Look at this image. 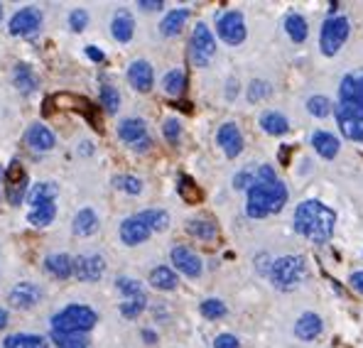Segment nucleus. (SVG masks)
<instances>
[{
	"label": "nucleus",
	"instance_id": "obj_53",
	"mask_svg": "<svg viewBox=\"0 0 363 348\" xmlns=\"http://www.w3.org/2000/svg\"><path fill=\"white\" fill-rule=\"evenodd\" d=\"M8 321H10V317H8V309L0 307V331H3L5 326H8Z\"/></svg>",
	"mask_w": 363,
	"mask_h": 348
},
{
	"label": "nucleus",
	"instance_id": "obj_12",
	"mask_svg": "<svg viewBox=\"0 0 363 348\" xmlns=\"http://www.w3.org/2000/svg\"><path fill=\"white\" fill-rule=\"evenodd\" d=\"M172 265L186 277H199L201 270H204L201 258L191 248H186V245H177V248L172 250Z\"/></svg>",
	"mask_w": 363,
	"mask_h": 348
},
{
	"label": "nucleus",
	"instance_id": "obj_40",
	"mask_svg": "<svg viewBox=\"0 0 363 348\" xmlns=\"http://www.w3.org/2000/svg\"><path fill=\"white\" fill-rule=\"evenodd\" d=\"M199 312L204 314L206 319H221V317H226V304L221 302V299H204L201 302V307H199Z\"/></svg>",
	"mask_w": 363,
	"mask_h": 348
},
{
	"label": "nucleus",
	"instance_id": "obj_23",
	"mask_svg": "<svg viewBox=\"0 0 363 348\" xmlns=\"http://www.w3.org/2000/svg\"><path fill=\"white\" fill-rule=\"evenodd\" d=\"M57 196H60V186L55 181H40V184H32V189L28 191V203L35 208L40 203L57 201Z\"/></svg>",
	"mask_w": 363,
	"mask_h": 348
},
{
	"label": "nucleus",
	"instance_id": "obj_30",
	"mask_svg": "<svg viewBox=\"0 0 363 348\" xmlns=\"http://www.w3.org/2000/svg\"><path fill=\"white\" fill-rule=\"evenodd\" d=\"M138 218H140L143 223H145L147 228L155 233H162L169 228V213L162 211V208H147V211H140L138 213Z\"/></svg>",
	"mask_w": 363,
	"mask_h": 348
},
{
	"label": "nucleus",
	"instance_id": "obj_38",
	"mask_svg": "<svg viewBox=\"0 0 363 348\" xmlns=\"http://www.w3.org/2000/svg\"><path fill=\"white\" fill-rule=\"evenodd\" d=\"M162 86H164V94L179 96L182 91H184V86H186L184 72H182V69H172V72H167V74H164V79H162Z\"/></svg>",
	"mask_w": 363,
	"mask_h": 348
},
{
	"label": "nucleus",
	"instance_id": "obj_52",
	"mask_svg": "<svg viewBox=\"0 0 363 348\" xmlns=\"http://www.w3.org/2000/svg\"><path fill=\"white\" fill-rule=\"evenodd\" d=\"M143 339H145V344H157V334H155V331H150V329H145L143 331Z\"/></svg>",
	"mask_w": 363,
	"mask_h": 348
},
{
	"label": "nucleus",
	"instance_id": "obj_20",
	"mask_svg": "<svg viewBox=\"0 0 363 348\" xmlns=\"http://www.w3.org/2000/svg\"><path fill=\"white\" fill-rule=\"evenodd\" d=\"M13 84L23 96H30L40 86V79H37L35 69H32L30 64L20 62V64H15V69H13Z\"/></svg>",
	"mask_w": 363,
	"mask_h": 348
},
{
	"label": "nucleus",
	"instance_id": "obj_45",
	"mask_svg": "<svg viewBox=\"0 0 363 348\" xmlns=\"http://www.w3.org/2000/svg\"><path fill=\"white\" fill-rule=\"evenodd\" d=\"M89 25V13L84 8H77L69 13V28H72L74 32H84Z\"/></svg>",
	"mask_w": 363,
	"mask_h": 348
},
{
	"label": "nucleus",
	"instance_id": "obj_16",
	"mask_svg": "<svg viewBox=\"0 0 363 348\" xmlns=\"http://www.w3.org/2000/svg\"><path fill=\"white\" fill-rule=\"evenodd\" d=\"M216 142L226 152V157H238L243 152V135L238 130V125H233V123H226V125L218 128Z\"/></svg>",
	"mask_w": 363,
	"mask_h": 348
},
{
	"label": "nucleus",
	"instance_id": "obj_51",
	"mask_svg": "<svg viewBox=\"0 0 363 348\" xmlns=\"http://www.w3.org/2000/svg\"><path fill=\"white\" fill-rule=\"evenodd\" d=\"M86 57L91 59V62H96V64H101L106 59V55L101 50H96V47H86Z\"/></svg>",
	"mask_w": 363,
	"mask_h": 348
},
{
	"label": "nucleus",
	"instance_id": "obj_2",
	"mask_svg": "<svg viewBox=\"0 0 363 348\" xmlns=\"http://www.w3.org/2000/svg\"><path fill=\"white\" fill-rule=\"evenodd\" d=\"M334 223L336 213L329 206H324L322 201H302L295 208V231L309 238L312 243H329L334 235Z\"/></svg>",
	"mask_w": 363,
	"mask_h": 348
},
{
	"label": "nucleus",
	"instance_id": "obj_17",
	"mask_svg": "<svg viewBox=\"0 0 363 348\" xmlns=\"http://www.w3.org/2000/svg\"><path fill=\"white\" fill-rule=\"evenodd\" d=\"M42 267H45L47 275H52L55 280H69V277H74V258L67 253L47 255Z\"/></svg>",
	"mask_w": 363,
	"mask_h": 348
},
{
	"label": "nucleus",
	"instance_id": "obj_15",
	"mask_svg": "<svg viewBox=\"0 0 363 348\" xmlns=\"http://www.w3.org/2000/svg\"><path fill=\"white\" fill-rule=\"evenodd\" d=\"M128 82L135 91L140 94H147L155 84V72H152V64L145 62V59H138L128 67Z\"/></svg>",
	"mask_w": 363,
	"mask_h": 348
},
{
	"label": "nucleus",
	"instance_id": "obj_48",
	"mask_svg": "<svg viewBox=\"0 0 363 348\" xmlns=\"http://www.w3.org/2000/svg\"><path fill=\"white\" fill-rule=\"evenodd\" d=\"M138 8H143L145 13H147V10L152 13V10H162L164 3H162V0H140V3H138Z\"/></svg>",
	"mask_w": 363,
	"mask_h": 348
},
{
	"label": "nucleus",
	"instance_id": "obj_42",
	"mask_svg": "<svg viewBox=\"0 0 363 348\" xmlns=\"http://www.w3.org/2000/svg\"><path fill=\"white\" fill-rule=\"evenodd\" d=\"M116 287L121 290V294L123 297H138V294H143L145 290H143V285L138 280H133V277H118L116 280Z\"/></svg>",
	"mask_w": 363,
	"mask_h": 348
},
{
	"label": "nucleus",
	"instance_id": "obj_5",
	"mask_svg": "<svg viewBox=\"0 0 363 348\" xmlns=\"http://www.w3.org/2000/svg\"><path fill=\"white\" fill-rule=\"evenodd\" d=\"M351 25L346 18H329L322 28V35H319V45H322V52L327 57H334L336 52L344 47V42L349 40Z\"/></svg>",
	"mask_w": 363,
	"mask_h": 348
},
{
	"label": "nucleus",
	"instance_id": "obj_14",
	"mask_svg": "<svg viewBox=\"0 0 363 348\" xmlns=\"http://www.w3.org/2000/svg\"><path fill=\"white\" fill-rule=\"evenodd\" d=\"M118 137L125 142V145H130L133 150H135L138 145H143L145 140H150L145 120H140V118H125V120H121Z\"/></svg>",
	"mask_w": 363,
	"mask_h": 348
},
{
	"label": "nucleus",
	"instance_id": "obj_37",
	"mask_svg": "<svg viewBox=\"0 0 363 348\" xmlns=\"http://www.w3.org/2000/svg\"><path fill=\"white\" fill-rule=\"evenodd\" d=\"M177 191H179V196L184 199L186 203H199L201 201V189L194 184V179L191 176H186V174H182L179 176V184H177Z\"/></svg>",
	"mask_w": 363,
	"mask_h": 348
},
{
	"label": "nucleus",
	"instance_id": "obj_44",
	"mask_svg": "<svg viewBox=\"0 0 363 348\" xmlns=\"http://www.w3.org/2000/svg\"><path fill=\"white\" fill-rule=\"evenodd\" d=\"M162 135H164V140H167V142H172V145H177L179 137H182V125H179L177 118H167V120H164V125H162Z\"/></svg>",
	"mask_w": 363,
	"mask_h": 348
},
{
	"label": "nucleus",
	"instance_id": "obj_22",
	"mask_svg": "<svg viewBox=\"0 0 363 348\" xmlns=\"http://www.w3.org/2000/svg\"><path fill=\"white\" fill-rule=\"evenodd\" d=\"M322 329H324L322 317H319V314H314V312H307V314H302V317L297 319L295 336H297V339H302V341H312V339H317V336L322 334Z\"/></svg>",
	"mask_w": 363,
	"mask_h": 348
},
{
	"label": "nucleus",
	"instance_id": "obj_6",
	"mask_svg": "<svg viewBox=\"0 0 363 348\" xmlns=\"http://www.w3.org/2000/svg\"><path fill=\"white\" fill-rule=\"evenodd\" d=\"M3 184H5V196H8L10 206H20L23 199H28V174H25L23 164L18 159L10 162V167L3 172Z\"/></svg>",
	"mask_w": 363,
	"mask_h": 348
},
{
	"label": "nucleus",
	"instance_id": "obj_21",
	"mask_svg": "<svg viewBox=\"0 0 363 348\" xmlns=\"http://www.w3.org/2000/svg\"><path fill=\"white\" fill-rule=\"evenodd\" d=\"M336 120H339V130L344 133V137L354 142H363V116L346 113L336 106Z\"/></svg>",
	"mask_w": 363,
	"mask_h": 348
},
{
	"label": "nucleus",
	"instance_id": "obj_9",
	"mask_svg": "<svg viewBox=\"0 0 363 348\" xmlns=\"http://www.w3.org/2000/svg\"><path fill=\"white\" fill-rule=\"evenodd\" d=\"M42 297H45L42 287L25 280V282H18V285L8 292V304L13 309H20V312H30V309H35L37 304L42 302Z\"/></svg>",
	"mask_w": 363,
	"mask_h": 348
},
{
	"label": "nucleus",
	"instance_id": "obj_31",
	"mask_svg": "<svg viewBox=\"0 0 363 348\" xmlns=\"http://www.w3.org/2000/svg\"><path fill=\"white\" fill-rule=\"evenodd\" d=\"M260 128H263L265 133H270V135H285L287 128H290V123H287V118L282 113L268 111V113L260 116Z\"/></svg>",
	"mask_w": 363,
	"mask_h": 348
},
{
	"label": "nucleus",
	"instance_id": "obj_41",
	"mask_svg": "<svg viewBox=\"0 0 363 348\" xmlns=\"http://www.w3.org/2000/svg\"><path fill=\"white\" fill-rule=\"evenodd\" d=\"M307 111L314 118H327L332 113V103H329L327 96H312V99L307 101Z\"/></svg>",
	"mask_w": 363,
	"mask_h": 348
},
{
	"label": "nucleus",
	"instance_id": "obj_28",
	"mask_svg": "<svg viewBox=\"0 0 363 348\" xmlns=\"http://www.w3.org/2000/svg\"><path fill=\"white\" fill-rule=\"evenodd\" d=\"M3 348H50V341L40 334H10Z\"/></svg>",
	"mask_w": 363,
	"mask_h": 348
},
{
	"label": "nucleus",
	"instance_id": "obj_7",
	"mask_svg": "<svg viewBox=\"0 0 363 348\" xmlns=\"http://www.w3.org/2000/svg\"><path fill=\"white\" fill-rule=\"evenodd\" d=\"M42 23H45L42 10L35 8V5H28V8H20L18 13L10 18L8 30L13 37H30L42 28Z\"/></svg>",
	"mask_w": 363,
	"mask_h": 348
},
{
	"label": "nucleus",
	"instance_id": "obj_13",
	"mask_svg": "<svg viewBox=\"0 0 363 348\" xmlns=\"http://www.w3.org/2000/svg\"><path fill=\"white\" fill-rule=\"evenodd\" d=\"M25 142H28V147L35 150V152H50V150H55L57 145V137L45 123H32L28 128V133H25Z\"/></svg>",
	"mask_w": 363,
	"mask_h": 348
},
{
	"label": "nucleus",
	"instance_id": "obj_34",
	"mask_svg": "<svg viewBox=\"0 0 363 348\" xmlns=\"http://www.w3.org/2000/svg\"><path fill=\"white\" fill-rule=\"evenodd\" d=\"M285 32L292 37V42H304V40H307V35H309L307 20H304L302 15H297V13L287 15V20H285Z\"/></svg>",
	"mask_w": 363,
	"mask_h": 348
},
{
	"label": "nucleus",
	"instance_id": "obj_8",
	"mask_svg": "<svg viewBox=\"0 0 363 348\" xmlns=\"http://www.w3.org/2000/svg\"><path fill=\"white\" fill-rule=\"evenodd\" d=\"M213 55H216V40H213L211 30L204 23H199L191 32V59L196 67H206Z\"/></svg>",
	"mask_w": 363,
	"mask_h": 348
},
{
	"label": "nucleus",
	"instance_id": "obj_50",
	"mask_svg": "<svg viewBox=\"0 0 363 348\" xmlns=\"http://www.w3.org/2000/svg\"><path fill=\"white\" fill-rule=\"evenodd\" d=\"M349 282H351V287H354L356 292H361V294H363V270L354 272V275L349 277Z\"/></svg>",
	"mask_w": 363,
	"mask_h": 348
},
{
	"label": "nucleus",
	"instance_id": "obj_11",
	"mask_svg": "<svg viewBox=\"0 0 363 348\" xmlns=\"http://www.w3.org/2000/svg\"><path fill=\"white\" fill-rule=\"evenodd\" d=\"M106 272V260L101 255H79L74 258V277L79 282H99Z\"/></svg>",
	"mask_w": 363,
	"mask_h": 348
},
{
	"label": "nucleus",
	"instance_id": "obj_10",
	"mask_svg": "<svg viewBox=\"0 0 363 348\" xmlns=\"http://www.w3.org/2000/svg\"><path fill=\"white\" fill-rule=\"evenodd\" d=\"M216 32L226 45H241L245 40V20L238 10H228L218 18Z\"/></svg>",
	"mask_w": 363,
	"mask_h": 348
},
{
	"label": "nucleus",
	"instance_id": "obj_29",
	"mask_svg": "<svg viewBox=\"0 0 363 348\" xmlns=\"http://www.w3.org/2000/svg\"><path fill=\"white\" fill-rule=\"evenodd\" d=\"M312 145L317 150L319 155H322L324 159H334L336 152H339V140L332 135V133L327 130H317L312 135Z\"/></svg>",
	"mask_w": 363,
	"mask_h": 348
},
{
	"label": "nucleus",
	"instance_id": "obj_56",
	"mask_svg": "<svg viewBox=\"0 0 363 348\" xmlns=\"http://www.w3.org/2000/svg\"><path fill=\"white\" fill-rule=\"evenodd\" d=\"M0 181H3V172H0Z\"/></svg>",
	"mask_w": 363,
	"mask_h": 348
},
{
	"label": "nucleus",
	"instance_id": "obj_43",
	"mask_svg": "<svg viewBox=\"0 0 363 348\" xmlns=\"http://www.w3.org/2000/svg\"><path fill=\"white\" fill-rule=\"evenodd\" d=\"M268 96H270V84L268 82H260V79L250 82V86H248V101H250V103H258V101L268 99Z\"/></svg>",
	"mask_w": 363,
	"mask_h": 348
},
{
	"label": "nucleus",
	"instance_id": "obj_33",
	"mask_svg": "<svg viewBox=\"0 0 363 348\" xmlns=\"http://www.w3.org/2000/svg\"><path fill=\"white\" fill-rule=\"evenodd\" d=\"M50 339L57 348H89L86 334H60V331H52Z\"/></svg>",
	"mask_w": 363,
	"mask_h": 348
},
{
	"label": "nucleus",
	"instance_id": "obj_55",
	"mask_svg": "<svg viewBox=\"0 0 363 348\" xmlns=\"http://www.w3.org/2000/svg\"><path fill=\"white\" fill-rule=\"evenodd\" d=\"M0 20H3V5H0Z\"/></svg>",
	"mask_w": 363,
	"mask_h": 348
},
{
	"label": "nucleus",
	"instance_id": "obj_46",
	"mask_svg": "<svg viewBox=\"0 0 363 348\" xmlns=\"http://www.w3.org/2000/svg\"><path fill=\"white\" fill-rule=\"evenodd\" d=\"M213 348H241V341H238L233 334H221V336H216V341H213Z\"/></svg>",
	"mask_w": 363,
	"mask_h": 348
},
{
	"label": "nucleus",
	"instance_id": "obj_19",
	"mask_svg": "<svg viewBox=\"0 0 363 348\" xmlns=\"http://www.w3.org/2000/svg\"><path fill=\"white\" fill-rule=\"evenodd\" d=\"M111 35L118 42H123V45H128L133 40V35H135V20H133V15L125 8L116 10L113 20H111Z\"/></svg>",
	"mask_w": 363,
	"mask_h": 348
},
{
	"label": "nucleus",
	"instance_id": "obj_24",
	"mask_svg": "<svg viewBox=\"0 0 363 348\" xmlns=\"http://www.w3.org/2000/svg\"><path fill=\"white\" fill-rule=\"evenodd\" d=\"M150 285L155 287V290H160V292H172V290H177V285H179L177 272H174L172 267H167V265L155 267V270L150 272Z\"/></svg>",
	"mask_w": 363,
	"mask_h": 348
},
{
	"label": "nucleus",
	"instance_id": "obj_54",
	"mask_svg": "<svg viewBox=\"0 0 363 348\" xmlns=\"http://www.w3.org/2000/svg\"><path fill=\"white\" fill-rule=\"evenodd\" d=\"M82 152H84V155H91V142H84V147H82Z\"/></svg>",
	"mask_w": 363,
	"mask_h": 348
},
{
	"label": "nucleus",
	"instance_id": "obj_18",
	"mask_svg": "<svg viewBox=\"0 0 363 348\" xmlns=\"http://www.w3.org/2000/svg\"><path fill=\"white\" fill-rule=\"evenodd\" d=\"M150 233L152 231L138 216H130V218H125V221L121 223V240L125 245H140V243H145V240L150 238Z\"/></svg>",
	"mask_w": 363,
	"mask_h": 348
},
{
	"label": "nucleus",
	"instance_id": "obj_27",
	"mask_svg": "<svg viewBox=\"0 0 363 348\" xmlns=\"http://www.w3.org/2000/svg\"><path fill=\"white\" fill-rule=\"evenodd\" d=\"M186 18H189V10H186V8L169 10V13L164 15L162 23H160V32H162L164 37H177L182 32V28H184Z\"/></svg>",
	"mask_w": 363,
	"mask_h": 348
},
{
	"label": "nucleus",
	"instance_id": "obj_1",
	"mask_svg": "<svg viewBox=\"0 0 363 348\" xmlns=\"http://www.w3.org/2000/svg\"><path fill=\"white\" fill-rule=\"evenodd\" d=\"M287 203V186L272 172L270 164H263L255 174V184L248 189L245 211L250 218H265L277 213Z\"/></svg>",
	"mask_w": 363,
	"mask_h": 348
},
{
	"label": "nucleus",
	"instance_id": "obj_26",
	"mask_svg": "<svg viewBox=\"0 0 363 348\" xmlns=\"http://www.w3.org/2000/svg\"><path fill=\"white\" fill-rule=\"evenodd\" d=\"M72 231L77 235H94L99 231V216H96L94 208H82V211L74 216V223H72Z\"/></svg>",
	"mask_w": 363,
	"mask_h": 348
},
{
	"label": "nucleus",
	"instance_id": "obj_35",
	"mask_svg": "<svg viewBox=\"0 0 363 348\" xmlns=\"http://www.w3.org/2000/svg\"><path fill=\"white\" fill-rule=\"evenodd\" d=\"M99 101H101V106H104L106 113H118L121 94H118V89H116V86H111V84H101Z\"/></svg>",
	"mask_w": 363,
	"mask_h": 348
},
{
	"label": "nucleus",
	"instance_id": "obj_3",
	"mask_svg": "<svg viewBox=\"0 0 363 348\" xmlns=\"http://www.w3.org/2000/svg\"><path fill=\"white\" fill-rule=\"evenodd\" d=\"M52 321V331L60 334H89L99 324V314L86 304H69L62 312H57Z\"/></svg>",
	"mask_w": 363,
	"mask_h": 348
},
{
	"label": "nucleus",
	"instance_id": "obj_47",
	"mask_svg": "<svg viewBox=\"0 0 363 348\" xmlns=\"http://www.w3.org/2000/svg\"><path fill=\"white\" fill-rule=\"evenodd\" d=\"M253 184H255V176L250 172H238L233 176V186H236V189H250Z\"/></svg>",
	"mask_w": 363,
	"mask_h": 348
},
{
	"label": "nucleus",
	"instance_id": "obj_4",
	"mask_svg": "<svg viewBox=\"0 0 363 348\" xmlns=\"http://www.w3.org/2000/svg\"><path fill=\"white\" fill-rule=\"evenodd\" d=\"M304 272H307L304 258H300V255H285V258H277L272 262L270 280L277 290H295L304 277Z\"/></svg>",
	"mask_w": 363,
	"mask_h": 348
},
{
	"label": "nucleus",
	"instance_id": "obj_39",
	"mask_svg": "<svg viewBox=\"0 0 363 348\" xmlns=\"http://www.w3.org/2000/svg\"><path fill=\"white\" fill-rule=\"evenodd\" d=\"M113 186H116V189H121V191H125V194H130V196H135V194H140V191H143V181L138 179V176H133V174L113 176Z\"/></svg>",
	"mask_w": 363,
	"mask_h": 348
},
{
	"label": "nucleus",
	"instance_id": "obj_25",
	"mask_svg": "<svg viewBox=\"0 0 363 348\" xmlns=\"http://www.w3.org/2000/svg\"><path fill=\"white\" fill-rule=\"evenodd\" d=\"M55 218H57V201L40 203V206L30 208V213H28L30 226H35V228H47L50 223H55Z\"/></svg>",
	"mask_w": 363,
	"mask_h": 348
},
{
	"label": "nucleus",
	"instance_id": "obj_36",
	"mask_svg": "<svg viewBox=\"0 0 363 348\" xmlns=\"http://www.w3.org/2000/svg\"><path fill=\"white\" fill-rule=\"evenodd\" d=\"M147 309V294H138V297H128L125 302L121 304V314L125 319H138L143 312Z\"/></svg>",
	"mask_w": 363,
	"mask_h": 348
},
{
	"label": "nucleus",
	"instance_id": "obj_32",
	"mask_svg": "<svg viewBox=\"0 0 363 348\" xmlns=\"http://www.w3.org/2000/svg\"><path fill=\"white\" fill-rule=\"evenodd\" d=\"M186 233L199 240H213L218 228H216V223L206 221V218H191V221H186Z\"/></svg>",
	"mask_w": 363,
	"mask_h": 348
},
{
	"label": "nucleus",
	"instance_id": "obj_49",
	"mask_svg": "<svg viewBox=\"0 0 363 348\" xmlns=\"http://www.w3.org/2000/svg\"><path fill=\"white\" fill-rule=\"evenodd\" d=\"M354 89H356V101L363 106V72L354 74Z\"/></svg>",
	"mask_w": 363,
	"mask_h": 348
}]
</instances>
